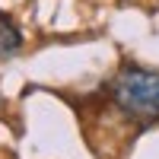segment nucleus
Returning a JSON list of instances; mask_svg holds the SVG:
<instances>
[{
	"label": "nucleus",
	"mask_w": 159,
	"mask_h": 159,
	"mask_svg": "<svg viewBox=\"0 0 159 159\" xmlns=\"http://www.w3.org/2000/svg\"><path fill=\"white\" fill-rule=\"evenodd\" d=\"M115 108L137 124L159 121V70H147L137 64H124L108 83Z\"/></svg>",
	"instance_id": "1"
},
{
	"label": "nucleus",
	"mask_w": 159,
	"mask_h": 159,
	"mask_svg": "<svg viewBox=\"0 0 159 159\" xmlns=\"http://www.w3.org/2000/svg\"><path fill=\"white\" fill-rule=\"evenodd\" d=\"M22 51V32L3 10H0V61H10Z\"/></svg>",
	"instance_id": "2"
}]
</instances>
